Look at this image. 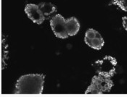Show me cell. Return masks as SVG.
Here are the masks:
<instances>
[{
    "instance_id": "2",
    "label": "cell",
    "mask_w": 127,
    "mask_h": 97,
    "mask_svg": "<svg viewBox=\"0 0 127 97\" xmlns=\"http://www.w3.org/2000/svg\"><path fill=\"white\" fill-rule=\"evenodd\" d=\"M113 86L114 83L110 80V78H107L100 75H95L92 79L91 84L85 91V94H102L109 92Z\"/></svg>"
},
{
    "instance_id": "4",
    "label": "cell",
    "mask_w": 127,
    "mask_h": 97,
    "mask_svg": "<svg viewBox=\"0 0 127 97\" xmlns=\"http://www.w3.org/2000/svg\"><path fill=\"white\" fill-rule=\"evenodd\" d=\"M50 25L55 35L60 39H67L69 36L66 20L61 15L57 14L50 20Z\"/></svg>"
},
{
    "instance_id": "3",
    "label": "cell",
    "mask_w": 127,
    "mask_h": 97,
    "mask_svg": "<svg viewBox=\"0 0 127 97\" xmlns=\"http://www.w3.org/2000/svg\"><path fill=\"white\" fill-rule=\"evenodd\" d=\"M117 61L116 58L111 56H105V57L95 62V68L98 75L111 78L116 73V68Z\"/></svg>"
},
{
    "instance_id": "11",
    "label": "cell",
    "mask_w": 127,
    "mask_h": 97,
    "mask_svg": "<svg viewBox=\"0 0 127 97\" xmlns=\"http://www.w3.org/2000/svg\"><path fill=\"white\" fill-rule=\"evenodd\" d=\"M123 25H124L125 30L127 31V17L123 18Z\"/></svg>"
},
{
    "instance_id": "1",
    "label": "cell",
    "mask_w": 127,
    "mask_h": 97,
    "mask_svg": "<svg viewBox=\"0 0 127 97\" xmlns=\"http://www.w3.org/2000/svg\"><path fill=\"white\" fill-rule=\"evenodd\" d=\"M44 75L42 74H29L21 76L17 80L15 93L18 94H42Z\"/></svg>"
},
{
    "instance_id": "8",
    "label": "cell",
    "mask_w": 127,
    "mask_h": 97,
    "mask_svg": "<svg viewBox=\"0 0 127 97\" xmlns=\"http://www.w3.org/2000/svg\"><path fill=\"white\" fill-rule=\"evenodd\" d=\"M84 41L89 47L95 48V49H97V50L101 49L102 48V47L104 46V44H105L104 39L102 36L101 37H96V38L92 39H88V38L85 37Z\"/></svg>"
},
{
    "instance_id": "5",
    "label": "cell",
    "mask_w": 127,
    "mask_h": 97,
    "mask_svg": "<svg viewBox=\"0 0 127 97\" xmlns=\"http://www.w3.org/2000/svg\"><path fill=\"white\" fill-rule=\"evenodd\" d=\"M25 12L30 19L35 23L41 24L45 20V18L40 10L39 5L34 4H29L25 7Z\"/></svg>"
},
{
    "instance_id": "6",
    "label": "cell",
    "mask_w": 127,
    "mask_h": 97,
    "mask_svg": "<svg viewBox=\"0 0 127 97\" xmlns=\"http://www.w3.org/2000/svg\"><path fill=\"white\" fill-rule=\"evenodd\" d=\"M41 11L42 12L45 19H49V18L56 12L57 7L49 2H41L38 4Z\"/></svg>"
},
{
    "instance_id": "10",
    "label": "cell",
    "mask_w": 127,
    "mask_h": 97,
    "mask_svg": "<svg viewBox=\"0 0 127 97\" xmlns=\"http://www.w3.org/2000/svg\"><path fill=\"white\" fill-rule=\"evenodd\" d=\"M102 36L99 34V33H98L97 30L92 29V28H90L89 29L87 32H86V34H85V37L86 38H88V39H95L96 37H101Z\"/></svg>"
},
{
    "instance_id": "7",
    "label": "cell",
    "mask_w": 127,
    "mask_h": 97,
    "mask_svg": "<svg viewBox=\"0 0 127 97\" xmlns=\"http://www.w3.org/2000/svg\"><path fill=\"white\" fill-rule=\"evenodd\" d=\"M67 29L70 36H75L78 33L80 29V24L78 20L76 18L72 17L66 20Z\"/></svg>"
},
{
    "instance_id": "9",
    "label": "cell",
    "mask_w": 127,
    "mask_h": 97,
    "mask_svg": "<svg viewBox=\"0 0 127 97\" xmlns=\"http://www.w3.org/2000/svg\"><path fill=\"white\" fill-rule=\"evenodd\" d=\"M110 4L118 6L124 12H127V0H112Z\"/></svg>"
}]
</instances>
